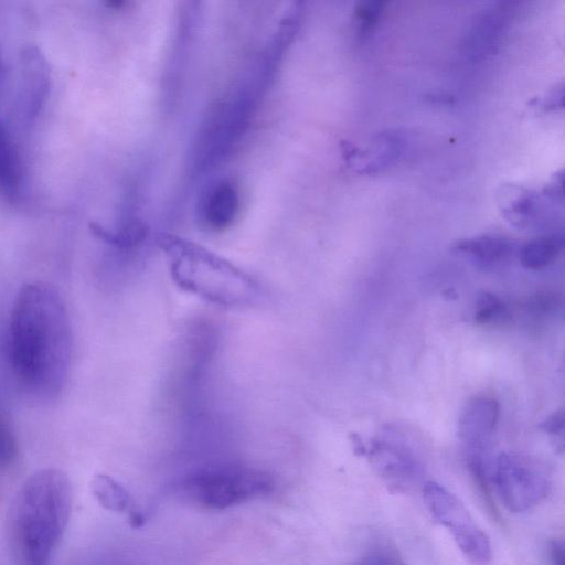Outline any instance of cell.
I'll list each match as a JSON object with an SVG mask.
<instances>
[{
    "mask_svg": "<svg viewBox=\"0 0 565 565\" xmlns=\"http://www.w3.org/2000/svg\"><path fill=\"white\" fill-rule=\"evenodd\" d=\"M364 452L391 492L408 493L422 482L423 465L404 441L393 438L375 439Z\"/></svg>",
    "mask_w": 565,
    "mask_h": 565,
    "instance_id": "7",
    "label": "cell"
},
{
    "mask_svg": "<svg viewBox=\"0 0 565 565\" xmlns=\"http://www.w3.org/2000/svg\"><path fill=\"white\" fill-rule=\"evenodd\" d=\"M382 1H362L355 8V20L358 34L363 36L367 34L376 24L384 9Z\"/></svg>",
    "mask_w": 565,
    "mask_h": 565,
    "instance_id": "18",
    "label": "cell"
},
{
    "mask_svg": "<svg viewBox=\"0 0 565 565\" xmlns=\"http://www.w3.org/2000/svg\"><path fill=\"white\" fill-rule=\"evenodd\" d=\"M422 493L429 514L450 533L461 553L475 564L488 563L490 540L462 502L435 481L423 483Z\"/></svg>",
    "mask_w": 565,
    "mask_h": 565,
    "instance_id": "6",
    "label": "cell"
},
{
    "mask_svg": "<svg viewBox=\"0 0 565 565\" xmlns=\"http://www.w3.org/2000/svg\"><path fill=\"white\" fill-rule=\"evenodd\" d=\"M509 8L498 4L483 12L471 26L466 38V52L472 58L491 53L504 33Z\"/></svg>",
    "mask_w": 565,
    "mask_h": 565,
    "instance_id": "9",
    "label": "cell"
},
{
    "mask_svg": "<svg viewBox=\"0 0 565 565\" xmlns=\"http://www.w3.org/2000/svg\"><path fill=\"white\" fill-rule=\"evenodd\" d=\"M452 250L483 269L503 266L519 253L515 243L498 235H482L458 241L452 246Z\"/></svg>",
    "mask_w": 565,
    "mask_h": 565,
    "instance_id": "8",
    "label": "cell"
},
{
    "mask_svg": "<svg viewBox=\"0 0 565 565\" xmlns=\"http://www.w3.org/2000/svg\"><path fill=\"white\" fill-rule=\"evenodd\" d=\"M72 489L67 476L45 468L29 476L8 513V540L18 565H49L68 524Z\"/></svg>",
    "mask_w": 565,
    "mask_h": 565,
    "instance_id": "2",
    "label": "cell"
},
{
    "mask_svg": "<svg viewBox=\"0 0 565 565\" xmlns=\"http://www.w3.org/2000/svg\"><path fill=\"white\" fill-rule=\"evenodd\" d=\"M540 427L546 434L554 436L555 438H561L563 440V430H564V413L563 411L556 412L544 419Z\"/></svg>",
    "mask_w": 565,
    "mask_h": 565,
    "instance_id": "19",
    "label": "cell"
},
{
    "mask_svg": "<svg viewBox=\"0 0 565 565\" xmlns=\"http://www.w3.org/2000/svg\"><path fill=\"white\" fill-rule=\"evenodd\" d=\"M507 313V307L498 296L490 292H482L478 296L473 310V319L477 323L497 322Z\"/></svg>",
    "mask_w": 565,
    "mask_h": 565,
    "instance_id": "16",
    "label": "cell"
},
{
    "mask_svg": "<svg viewBox=\"0 0 565 565\" xmlns=\"http://www.w3.org/2000/svg\"><path fill=\"white\" fill-rule=\"evenodd\" d=\"M355 565H399L394 561L384 557H371Z\"/></svg>",
    "mask_w": 565,
    "mask_h": 565,
    "instance_id": "22",
    "label": "cell"
},
{
    "mask_svg": "<svg viewBox=\"0 0 565 565\" xmlns=\"http://www.w3.org/2000/svg\"><path fill=\"white\" fill-rule=\"evenodd\" d=\"M491 481L503 505L523 513L542 502L551 490V476L540 461L519 454H501L492 465Z\"/></svg>",
    "mask_w": 565,
    "mask_h": 565,
    "instance_id": "5",
    "label": "cell"
},
{
    "mask_svg": "<svg viewBox=\"0 0 565 565\" xmlns=\"http://www.w3.org/2000/svg\"><path fill=\"white\" fill-rule=\"evenodd\" d=\"M564 239L559 234L535 238L519 249L521 264L529 269H542L548 266L563 248Z\"/></svg>",
    "mask_w": 565,
    "mask_h": 565,
    "instance_id": "13",
    "label": "cell"
},
{
    "mask_svg": "<svg viewBox=\"0 0 565 565\" xmlns=\"http://www.w3.org/2000/svg\"><path fill=\"white\" fill-rule=\"evenodd\" d=\"M170 275L183 290L222 306H243L260 296L258 282L247 273L194 244L163 238Z\"/></svg>",
    "mask_w": 565,
    "mask_h": 565,
    "instance_id": "3",
    "label": "cell"
},
{
    "mask_svg": "<svg viewBox=\"0 0 565 565\" xmlns=\"http://www.w3.org/2000/svg\"><path fill=\"white\" fill-rule=\"evenodd\" d=\"M20 184L19 168L8 134L0 121V191L8 196L17 194Z\"/></svg>",
    "mask_w": 565,
    "mask_h": 565,
    "instance_id": "15",
    "label": "cell"
},
{
    "mask_svg": "<svg viewBox=\"0 0 565 565\" xmlns=\"http://www.w3.org/2000/svg\"><path fill=\"white\" fill-rule=\"evenodd\" d=\"M403 139L395 132H382L364 152L355 151L352 156L360 172L373 173L390 167L401 154Z\"/></svg>",
    "mask_w": 565,
    "mask_h": 565,
    "instance_id": "12",
    "label": "cell"
},
{
    "mask_svg": "<svg viewBox=\"0 0 565 565\" xmlns=\"http://www.w3.org/2000/svg\"><path fill=\"white\" fill-rule=\"evenodd\" d=\"M18 452V444L13 427L0 407V466L10 465Z\"/></svg>",
    "mask_w": 565,
    "mask_h": 565,
    "instance_id": "17",
    "label": "cell"
},
{
    "mask_svg": "<svg viewBox=\"0 0 565 565\" xmlns=\"http://www.w3.org/2000/svg\"><path fill=\"white\" fill-rule=\"evenodd\" d=\"M550 555L553 565H564V545L561 541L551 543Z\"/></svg>",
    "mask_w": 565,
    "mask_h": 565,
    "instance_id": "21",
    "label": "cell"
},
{
    "mask_svg": "<svg viewBox=\"0 0 565 565\" xmlns=\"http://www.w3.org/2000/svg\"><path fill=\"white\" fill-rule=\"evenodd\" d=\"M563 106V86L554 89L547 97L543 99V105L547 109H555Z\"/></svg>",
    "mask_w": 565,
    "mask_h": 565,
    "instance_id": "20",
    "label": "cell"
},
{
    "mask_svg": "<svg viewBox=\"0 0 565 565\" xmlns=\"http://www.w3.org/2000/svg\"><path fill=\"white\" fill-rule=\"evenodd\" d=\"M239 209L237 188L230 181H221L210 189L204 198L202 218L214 231L227 228Z\"/></svg>",
    "mask_w": 565,
    "mask_h": 565,
    "instance_id": "10",
    "label": "cell"
},
{
    "mask_svg": "<svg viewBox=\"0 0 565 565\" xmlns=\"http://www.w3.org/2000/svg\"><path fill=\"white\" fill-rule=\"evenodd\" d=\"M92 493L97 502L111 512L126 513L132 527L143 524L142 514L136 509L129 492L108 475H96L90 483Z\"/></svg>",
    "mask_w": 565,
    "mask_h": 565,
    "instance_id": "11",
    "label": "cell"
},
{
    "mask_svg": "<svg viewBox=\"0 0 565 565\" xmlns=\"http://www.w3.org/2000/svg\"><path fill=\"white\" fill-rule=\"evenodd\" d=\"M274 487V479L266 471L222 465L189 472L178 481L177 491L201 507L224 510L269 494Z\"/></svg>",
    "mask_w": 565,
    "mask_h": 565,
    "instance_id": "4",
    "label": "cell"
},
{
    "mask_svg": "<svg viewBox=\"0 0 565 565\" xmlns=\"http://www.w3.org/2000/svg\"><path fill=\"white\" fill-rule=\"evenodd\" d=\"M516 194L508 200L503 214L515 226H531L536 223L540 213V196L524 189H516Z\"/></svg>",
    "mask_w": 565,
    "mask_h": 565,
    "instance_id": "14",
    "label": "cell"
},
{
    "mask_svg": "<svg viewBox=\"0 0 565 565\" xmlns=\"http://www.w3.org/2000/svg\"><path fill=\"white\" fill-rule=\"evenodd\" d=\"M6 340L9 364L19 385L38 398L57 396L68 377L72 330L65 303L54 286L33 281L20 288Z\"/></svg>",
    "mask_w": 565,
    "mask_h": 565,
    "instance_id": "1",
    "label": "cell"
}]
</instances>
